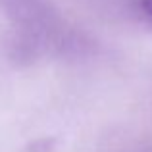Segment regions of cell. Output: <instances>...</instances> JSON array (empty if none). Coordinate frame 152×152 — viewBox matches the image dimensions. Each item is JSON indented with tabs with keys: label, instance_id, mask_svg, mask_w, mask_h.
<instances>
[{
	"label": "cell",
	"instance_id": "1",
	"mask_svg": "<svg viewBox=\"0 0 152 152\" xmlns=\"http://www.w3.org/2000/svg\"><path fill=\"white\" fill-rule=\"evenodd\" d=\"M137 10L148 23H152V0H139Z\"/></svg>",
	"mask_w": 152,
	"mask_h": 152
}]
</instances>
